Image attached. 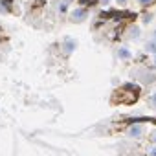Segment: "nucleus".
Returning <instances> with one entry per match:
<instances>
[{
    "label": "nucleus",
    "instance_id": "nucleus-1",
    "mask_svg": "<svg viewBox=\"0 0 156 156\" xmlns=\"http://www.w3.org/2000/svg\"><path fill=\"white\" fill-rule=\"evenodd\" d=\"M87 17H88V11H87L85 8H77V9H73L72 15H70L72 22H83Z\"/></svg>",
    "mask_w": 156,
    "mask_h": 156
},
{
    "label": "nucleus",
    "instance_id": "nucleus-2",
    "mask_svg": "<svg viewBox=\"0 0 156 156\" xmlns=\"http://www.w3.org/2000/svg\"><path fill=\"white\" fill-rule=\"evenodd\" d=\"M143 132H145L143 125H130V129L127 130V136L129 138H140V136H143Z\"/></svg>",
    "mask_w": 156,
    "mask_h": 156
},
{
    "label": "nucleus",
    "instance_id": "nucleus-3",
    "mask_svg": "<svg viewBox=\"0 0 156 156\" xmlns=\"http://www.w3.org/2000/svg\"><path fill=\"white\" fill-rule=\"evenodd\" d=\"M75 46H77V42H75V39H72V37H66L64 42H62V48H64L66 53H72V51L75 50Z\"/></svg>",
    "mask_w": 156,
    "mask_h": 156
},
{
    "label": "nucleus",
    "instance_id": "nucleus-4",
    "mask_svg": "<svg viewBox=\"0 0 156 156\" xmlns=\"http://www.w3.org/2000/svg\"><path fill=\"white\" fill-rule=\"evenodd\" d=\"M118 57H119V59H123V61H127V59H130V57H132V53H130V50H129V48H125V46H123V48H119V50H118Z\"/></svg>",
    "mask_w": 156,
    "mask_h": 156
},
{
    "label": "nucleus",
    "instance_id": "nucleus-5",
    "mask_svg": "<svg viewBox=\"0 0 156 156\" xmlns=\"http://www.w3.org/2000/svg\"><path fill=\"white\" fill-rule=\"evenodd\" d=\"M145 50H147L149 53H152V55H154V53H156V39L149 41V42L145 44Z\"/></svg>",
    "mask_w": 156,
    "mask_h": 156
},
{
    "label": "nucleus",
    "instance_id": "nucleus-6",
    "mask_svg": "<svg viewBox=\"0 0 156 156\" xmlns=\"http://www.w3.org/2000/svg\"><path fill=\"white\" fill-rule=\"evenodd\" d=\"M129 35H130V39H136V37L140 35V28L132 26V28H130V31H129Z\"/></svg>",
    "mask_w": 156,
    "mask_h": 156
},
{
    "label": "nucleus",
    "instance_id": "nucleus-7",
    "mask_svg": "<svg viewBox=\"0 0 156 156\" xmlns=\"http://www.w3.org/2000/svg\"><path fill=\"white\" fill-rule=\"evenodd\" d=\"M149 103H151L152 107H156V90L151 94V98H149Z\"/></svg>",
    "mask_w": 156,
    "mask_h": 156
},
{
    "label": "nucleus",
    "instance_id": "nucleus-8",
    "mask_svg": "<svg viewBox=\"0 0 156 156\" xmlns=\"http://www.w3.org/2000/svg\"><path fill=\"white\" fill-rule=\"evenodd\" d=\"M70 2H72V0H62V2H61V6H59V8H61V11H66V6H68Z\"/></svg>",
    "mask_w": 156,
    "mask_h": 156
},
{
    "label": "nucleus",
    "instance_id": "nucleus-9",
    "mask_svg": "<svg viewBox=\"0 0 156 156\" xmlns=\"http://www.w3.org/2000/svg\"><path fill=\"white\" fill-rule=\"evenodd\" d=\"M147 154H149V156H156V145H154V147H151V149L147 151Z\"/></svg>",
    "mask_w": 156,
    "mask_h": 156
},
{
    "label": "nucleus",
    "instance_id": "nucleus-10",
    "mask_svg": "<svg viewBox=\"0 0 156 156\" xmlns=\"http://www.w3.org/2000/svg\"><path fill=\"white\" fill-rule=\"evenodd\" d=\"M151 141H152V143L156 145V129H154V130L151 132Z\"/></svg>",
    "mask_w": 156,
    "mask_h": 156
},
{
    "label": "nucleus",
    "instance_id": "nucleus-11",
    "mask_svg": "<svg viewBox=\"0 0 156 156\" xmlns=\"http://www.w3.org/2000/svg\"><path fill=\"white\" fill-rule=\"evenodd\" d=\"M151 19H152V15H149V13H147V15L143 17V22H145V24H149V22H151Z\"/></svg>",
    "mask_w": 156,
    "mask_h": 156
},
{
    "label": "nucleus",
    "instance_id": "nucleus-12",
    "mask_svg": "<svg viewBox=\"0 0 156 156\" xmlns=\"http://www.w3.org/2000/svg\"><path fill=\"white\" fill-rule=\"evenodd\" d=\"M152 0H138V4H141V6H147V4H151Z\"/></svg>",
    "mask_w": 156,
    "mask_h": 156
},
{
    "label": "nucleus",
    "instance_id": "nucleus-13",
    "mask_svg": "<svg viewBox=\"0 0 156 156\" xmlns=\"http://www.w3.org/2000/svg\"><path fill=\"white\" fill-rule=\"evenodd\" d=\"M99 2H101L103 6H108V4H110V0H99Z\"/></svg>",
    "mask_w": 156,
    "mask_h": 156
},
{
    "label": "nucleus",
    "instance_id": "nucleus-14",
    "mask_svg": "<svg viewBox=\"0 0 156 156\" xmlns=\"http://www.w3.org/2000/svg\"><path fill=\"white\" fill-rule=\"evenodd\" d=\"M116 2H118L119 6H125V4H127V0H116Z\"/></svg>",
    "mask_w": 156,
    "mask_h": 156
},
{
    "label": "nucleus",
    "instance_id": "nucleus-15",
    "mask_svg": "<svg viewBox=\"0 0 156 156\" xmlns=\"http://www.w3.org/2000/svg\"><path fill=\"white\" fill-rule=\"evenodd\" d=\"M152 64H154V66H156V53H154V55H152Z\"/></svg>",
    "mask_w": 156,
    "mask_h": 156
},
{
    "label": "nucleus",
    "instance_id": "nucleus-16",
    "mask_svg": "<svg viewBox=\"0 0 156 156\" xmlns=\"http://www.w3.org/2000/svg\"><path fill=\"white\" fill-rule=\"evenodd\" d=\"M152 39H156V30H154V37H152Z\"/></svg>",
    "mask_w": 156,
    "mask_h": 156
}]
</instances>
